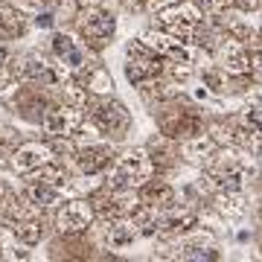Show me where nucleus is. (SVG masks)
<instances>
[{"mask_svg": "<svg viewBox=\"0 0 262 262\" xmlns=\"http://www.w3.org/2000/svg\"><path fill=\"white\" fill-rule=\"evenodd\" d=\"M88 222H91V210L82 201H73L58 213V227H64V230H84Z\"/></svg>", "mask_w": 262, "mask_h": 262, "instance_id": "obj_3", "label": "nucleus"}, {"mask_svg": "<svg viewBox=\"0 0 262 262\" xmlns=\"http://www.w3.org/2000/svg\"><path fill=\"white\" fill-rule=\"evenodd\" d=\"M245 122L253 128L256 137H262V105H251V108H245Z\"/></svg>", "mask_w": 262, "mask_h": 262, "instance_id": "obj_6", "label": "nucleus"}, {"mask_svg": "<svg viewBox=\"0 0 262 262\" xmlns=\"http://www.w3.org/2000/svg\"><path fill=\"white\" fill-rule=\"evenodd\" d=\"M204 82L213 88L215 94H222V91H225V76H219V73H204Z\"/></svg>", "mask_w": 262, "mask_h": 262, "instance_id": "obj_7", "label": "nucleus"}, {"mask_svg": "<svg viewBox=\"0 0 262 262\" xmlns=\"http://www.w3.org/2000/svg\"><path fill=\"white\" fill-rule=\"evenodd\" d=\"M259 41H262V29H259Z\"/></svg>", "mask_w": 262, "mask_h": 262, "instance_id": "obj_10", "label": "nucleus"}, {"mask_svg": "<svg viewBox=\"0 0 262 262\" xmlns=\"http://www.w3.org/2000/svg\"><path fill=\"white\" fill-rule=\"evenodd\" d=\"M94 117H96V122L108 131H122L128 125V114H125V108H122L120 102H96Z\"/></svg>", "mask_w": 262, "mask_h": 262, "instance_id": "obj_2", "label": "nucleus"}, {"mask_svg": "<svg viewBox=\"0 0 262 262\" xmlns=\"http://www.w3.org/2000/svg\"><path fill=\"white\" fill-rule=\"evenodd\" d=\"M44 160H47V151L41 149V146H24V149H18V155H15V166H18L20 172H27V169L41 166Z\"/></svg>", "mask_w": 262, "mask_h": 262, "instance_id": "obj_4", "label": "nucleus"}, {"mask_svg": "<svg viewBox=\"0 0 262 262\" xmlns=\"http://www.w3.org/2000/svg\"><path fill=\"white\" fill-rule=\"evenodd\" d=\"M82 35L91 44H105L114 35V18L105 12H91L88 18H82Z\"/></svg>", "mask_w": 262, "mask_h": 262, "instance_id": "obj_1", "label": "nucleus"}, {"mask_svg": "<svg viewBox=\"0 0 262 262\" xmlns=\"http://www.w3.org/2000/svg\"><path fill=\"white\" fill-rule=\"evenodd\" d=\"M251 61L262 70V50H253V53H251Z\"/></svg>", "mask_w": 262, "mask_h": 262, "instance_id": "obj_8", "label": "nucleus"}, {"mask_svg": "<svg viewBox=\"0 0 262 262\" xmlns=\"http://www.w3.org/2000/svg\"><path fill=\"white\" fill-rule=\"evenodd\" d=\"M53 47H56V56L61 58V61H67L70 67H79V64H82V53L76 50V44L70 41V38H64V35L56 38V44H53Z\"/></svg>", "mask_w": 262, "mask_h": 262, "instance_id": "obj_5", "label": "nucleus"}, {"mask_svg": "<svg viewBox=\"0 0 262 262\" xmlns=\"http://www.w3.org/2000/svg\"><path fill=\"white\" fill-rule=\"evenodd\" d=\"M256 155H259V163H262V146H259V149H256Z\"/></svg>", "mask_w": 262, "mask_h": 262, "instance_id": "obj_9", "label": "nucleus"}]
</instances>
